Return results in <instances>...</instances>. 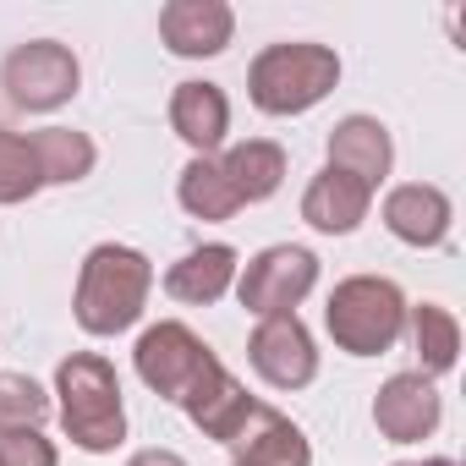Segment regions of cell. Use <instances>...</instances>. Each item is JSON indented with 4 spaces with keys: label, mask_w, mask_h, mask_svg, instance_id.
I'll use <instances>...</instances> for the list:
<instances>
[{
    "label": "cell",
    "mask_w": 466,
    "mask_h": 466,
    "mask_svg": "<svg viewBox=\"0 0 466 466\" xmlns=\"http://www.w3.org/2000/svg\"><path fill=\"white\" fill-rule=\"evenodd\" d=\"M237 248H225V242H208V248H192L187 258H176L165 269V291L187 308H214L230 286H237Z\"/></svg>",
    "instance_id": "obj_17"
},
{
    "label": "cell",
    "mask_w": 466,
    "mask_h": 466,
    "mask_svg": "<svg viewBox=\"0 0 466 466\" xmlns=\"http://www.w3.org/2000/svg\"><path fill=\"white\" fill-rule=\"evenodd\" d=\"M50 417V390L34 384L28 373H0V433L17 428H45Z\"/></svg>",
    "instance_id": "obj_22"
},
{
    "label": "cell",
    "mask_w": 466,
    "mask_h": 466,
    "mask_svg": "<svg viewBox=\"0 0 466 466\" xmlns=\"http://www.w3.org/2000/svg\"><path fill=\"white\" fill-rule=\"evenodd\" d=\"M148 291H154V264L127 242H99L77 269V297H72L77 329L99 340L132 329L148 308Z\"/></svg>",
    "instance_id": "obj_1"
},
{
    "label": "cell",
    "mask_w": 466,
    "mask_h": 466,
    "mask_svg": "<svg viewBox=\"0 0 466 466\" xmlns=\"http://www.w3.org/2000/svg\"><path fill=\"white\" fill-rule=\"evenodd\" d=\"M400 466H455L450 455H433V461H400Z\"/></svg>",
    "instance_id": "obj_26"
},
{
    "label": "cell",
    "mask_w": 466,
    "mask_h": 466,
    "mask_svg": "<svg viewBox=\"0 0 466 466\" xmlns=\"http://www.w3.org/2000/svg\"><path fill=\"white\" fill-rule=\"evenodd\" d=\"M39 187H45V176H39V159H34L28 137L0 127V203H28Z\"/></svg>",
    "instance_id": "obj_23"
},
{
    "label": "cell",
    "mask_w": 466,
    "mask_h": 466,
    "mask_svg": "<svg viewBox=\"0 0 466 466\" xmlns=\"http://www.w3.org/2000/svg\"><path fill=\"white\" fill-rule=\"evenodd\" d=\"M132 368H137V379L159 395V400H187L203 379H214L225 362L214 357V346L208 340H198L187 324H176V319H165V324H154V329H143L137 335V351H132Z\"/></svg>",
    "instance_id": "obj_5"
},
{
    "label": "cell",
    "mask_w": 466,
    "mask_h": 466,
    "mask_svg": "<svg viewBox=\"0 0 466 466\" xmlns=\"http://www.w3.org/2000/svg\"><path fill=\"white\" fill-rule=\"evenodd\" d=\"M253 395H248V384L237 379V373H214V379H203L187 400H181V411H187V422L203 433V439H219V444H230L242 433V422L253 417Z\"/></svg>",
    "instance_id": "obj_16"
},
{
    "label": "cell",
    "mask_w": 466,
    "mask_h": 466,
    "mask_svg": "<svg viewBox=\"0 0 466 466\" xmlns=\"http://www.w3.org/2000/svg\"><path fill=\"white\" fill-rule=\"evenodd\" d=\"M406 291L384 275H351L329 291L324 329L346 357H384L406 335Z\"/></svg>",
    "instance_id": "obj_4"
},
{
    "label": "cell",
    "mask_w": 466,
    "mask_h": 466,
    "mask_svg": "<svg viewBox=\"0 0 466 466\" xmlns=\"http://www.w3.org/2000/svg\"><path fill=\"white\" fill-rule=\"evenodd\" d=\"M176 198H181V208L192 214V219H230L242 208V198L230 192V181H225V170H219V159H187V170H181V181H176Z\"/></svg>",
    "instance_id": "obj_21"
},
{
    "label": "cell",
    "mask_w": 466,
    "mask_h": 466,
    "mask_svg": "<svg viewBox=\"0 0 466 466\" xmlns=\"http://www.w3.org/2000/svg\"><path fill=\"white\" fill-rule=\"evenodd\" d=\"M127 466H187V461H181L176 450H137Z\"/></svg>",
    "instance_id": "obj_25"
},
{
    "label": "cell",
    "mask_w": 466,
    "mask_h": 466,
    "mask_svg": "<svg viewBox=\"0 0 466 466\" xmlns=\"http://www.w3.org/2000/svg\"><path fill=\"white\" fill-rule=\"evenodd\" d=\"M450 219H455V208H450L444 187H433V181H406V187H390V198H384V225L406 248H444Z\"/></svg>",
    "instance_id": "obj_11"
},
{
    "label": "cell",
    "mask_w": 466,
    "mask_h": 466,
    "mask_svg": "<svg viewBox=\"0 0 466 466\" xmlns=\"http://www.w3.org/2000/svg\"><path fill=\"white\" fill-rule=\"evenodd\" d=\"M230 450H237V461L242 466H313V444H308V433L286 417V411H275V406H253V417L242 422V433L230 439Z\"/></svg>",
    "instance_id": "obj_14"
},
{
    "label": "cell",
    "mask_w": 466,
    "mask_h": 466,
    "mask_svg": "<svg viewBox=\"0 0 466 466\" xmlns=\"http://www.w3.org/2000/svg\"><path fill=\"white\" fill-rule=\"evenodd\" d=\"M0 466H61V450L39 428H17L0 433Z\"/></svg>",
    "instance_id": "obj_24"
},
{
    "label": "cell",
    "mask_w": 466,
    "mask_h": 466,
    "mask_svg": "<svg viewBox=\"0 0 466 466\" xmlns=\"http://www.w3.org/2000/svg\"><path fill=\"white\" fill-rule=\"evenodd\" d=\"M77 83H83V66L61 39H28L0 61V88H6V99L17 110H28V116L61 110L77 94Z\"/></svg>",
    "instance_id": "obj_7"
},
{
    "label": "cell",
    "mask_w": 466,
    "mask_h": 466,
    "mask_svg": "<svg viewBox=\"0 0 466 466\" xmlns=\"http://www.w3.org/2000/svg\"><path fill=\"white\" fill-rule=\"evenodd\" d=\"M319 286V258L297 242H275L264 253H253L237 269V302L253 319H275V313H297Z\"/></svg>",
    "instance_id": "obj_6"
},
{
    "label": "cell",
    "mask_w": 466,
    "mask_h": 466,
    "mask_svg": "<svg viewBox=\"0 0 466 466\" xmlns=\"http://www.w3.org/2000/svg\"><path fill=\"white\" fill-rule=\"evenodd\" d=\"M28 148L39 159L45 187H72V181L94 176V165H99L94 137L88 132H72V127H39V132H28Z\"/></svg>",
    "instance_id": "obj_19"
},
{
    "label": "cell",
    "mask_w": 466,
    "mask_h": 466,
    "mask_svg": "<svg viewBox=\"0 0 466 466\" xmlns=\"http://www.w3.org/2000/svg\"><path fill=\"white\" fill-rule=\"evenodd\" d=\"M444 417V400L428 373H390L373 395V428L390 444H422Z\"/></svg>",
    "instance_id": "obj_9"
},
{
    "label": "cell",
    "mask_w": 466,
    "mask_h": 466,
    "mask_svg": "<svg viewBox=\"0 0 466 466\" xmlns=\"http://www.w3.org/2000/svg\"><path fill=\"white\" fill-rule=\"evenodd\" d=\"M170 132L192 148V159H214V148L230 132V99H225V88L203 83V77L176 83V94H170Z\"/></svg>",
    "instance_id": "obj_12"
},
{
    "label": "cell",
    "mask_w": 466,
    "mask_h": 466,
    "mask_svg": "<svg viewBox=\"0 0 466 466\" xmlns=\"http://www.w3.org/2000/svg\"><path fill=\"white\" fill-rule=\"evenodd\" d=\"M340 83V56L329 45H269L253 56L248 66V94L264 116H308L313 105H324Z\"/></svg>",
    "instance_id": "obj_3"
},
{
    "label": "cell",
    "mask_w": 466,
    "mask_h": 466,
    "mask_svg": "<svg viewBox=\"0 0 466 466\" xmlns=\"http://www.w3.org/2000/svg\"><path fill=\"white\" fill-rule=\"evenodd\" d=\"M230 466H242V461H230Z\"/></svg>",
    "instance_id": "obj_27"
},
{
    "label": "cell",
    "mask_w": 466,
    "mask_h": 466,
    "mask_svg": "<svg viewBox=\"0 0 466 466\" xmlns=\"http://www.w3.org/2000/svg\"><path fill=\"white\" fill-rule=\"evenodd\" d=\"M248 362L269 390H308L319 379V346L297 313L258 319V329L248 340Z\"/></svg>",
    "instance_id": "obj_8"
},
{
    "label": "cell",
    "mask_w": 466,
    "mask_h": 466,
    "mask_svg": "<svg viewBox=\"0 0 466 466\" xmlns=\"http://www.w3.org/2000/svg\"><path fill=\"white\" fill-rule=\"evenodd\" d=\"M56 411L61 428L77 450L88 455H110L127 439V406H121V379L110 368V357L99 351H72L56 368Z\"/></svg>",
    "instance_id": "obj_2"
},
{
    "label": "cell",
    "mask_w": 466,
    "mask_h": 466,
    "mask_svg": "<svg viewBox=\"0 0 466 466\" xmlns=\"http://www.w3.org/2000/svg\"><path fill=\"white\" fill-rule=\"evenodd\" d=\"M237 34V12L225 0H170L159 12V39L181 61H208Z\"/></svg>",
    "instance_id": "obj_10"
},
{
    "label": "cell",
    "mask_w": 466,
    "mask_h": 466,
    "mask_svg": "<svg viewBox=\"0 0 466 466\" xmlns=\"http://www.w3.org/2000/svg\"><path fill=\"white\" fill-rule=\"evenodd\" d=\"M373 208V187H362L357 176H340V170H319L302 192V219L313 230H324V237H351V230L368 219Z\"/></svg>",
    "instance_id": "obj_15"
},
{
    "label": "cell",
    "mask_w": 466,
    "mask_h": 466,
    "mask_svg": "<svg viewBox=\"0 0 466 466\" xmlns=\"http://www.w3.org/2000/svg\"><path fill=\"white\" fill-rule=\"evenodd\" d=\"M406 329H411V346H417V357H422L417 373L439 379V373L455 368V357H461V324H455L450 308H439V302H417V308H406Z\"/></svg>",
    "instance_id": "obj_20"
},
{
    "label": "cell",
    "mask_w": 466,
    "mask_h": 466,
    "mask_svg": "<svg viewBox=\"0 0 466 466\" xmlns=\"http://www.w3.org/2000/svg\"><path fill=\"white\" fill-rule=\"evenodd\" d=\"M390 165H395V143L379 116H346L329 127V170L357 176L362 187H379Z\"/></svg>",
    "instance_id": "obj_13"
},
{
    "label": "cell",
    "mask_w": 466,
    "mask_h": 466,
    "mask_svg": "<svg viewBox=\"0 0 466 466\" xmlns=\"http://www.w3.org/2000/svg\"><path fill=\"white\" fill-rule=\"evenodd\" d=\"M219 170H225L230 192L242 198V208H248V203H264V198L280 192V181H286V148L269 143V137H248L237 148H225Z\"/></svg>",
    "instance_id": "obj_18"
}]
</instances>
